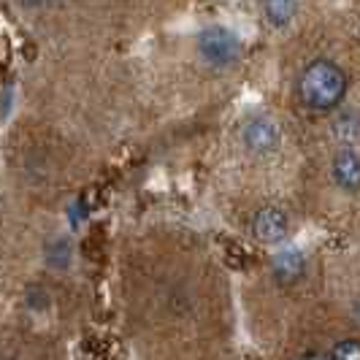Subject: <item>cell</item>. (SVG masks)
Returning <instances> with one entry per match:
<instances>
[{"label": "cell", "mask_w": 360, "mask_h": 360, "mask_svg": "<svg viewBox=\"0 0 360 360\" xmlns=\"http://www.w3.org/2000/svg\"><path fill=\"white\" fill-rule=\"evenodd\" d=\"M344 92H347V76L330 60H314L311 65H307V71L301 73L298 95H301L304 106H309L311 111L336 108L342 103Z\"/></svg>", "instance_id": "1"}, {"label": "cell", "mask_w": 360, "mask_h": 360, "mask_svg": "<svg viewBox=\"0 0 360 360\" xmlns=\"http://www.w3.org/2000/svg\"><path fill=\"white\" fill-rule=\"evenodd\" d=\"M198 52L209 65H214V68H231V65L238 63V57H241V41L228 27L212 25V27L200 30Z\"/></svg>", "instance_id": "2"}, {"label": "cell", "mask_w": 360, "mask_h": 360, "mask_svg": "<svg viewBox=\"0 0 360 360\" xmlns=\"http://www.w3.org/2000/svg\"><path fill=\"white\" fill-rule=\"evenodd\" d=\"M252 233L255 238H260V241H266V244H276V241H282L285 233H288V217L285 212H279V209H260L252 219Z\"/></svg>", "instance_id": "3"}, {"label": "cell", "mask_w": 360, "mask_h": 360, "mask_svg": "<svg viewBox=\"0 0 360 360\" xmlns=\"http://www.w3.org/2000/svg\"><path fill=\"white\" fill-rule=\"evenodd\" d=\"M241 139H244L247 149H252V152H271L279 141V130L269 117H255L244 125Z\"/></svg>", "instance_id": "4"}, {"label": "cell", "mask_w": 360, "mask_h": 360, "mask_svg": "<svg viewBox=\"0 0 360 360\" xmlns=\"http://www.w3.org/2000/svg\"><path fill=\"white\" fill-rule=\"evenodd\" d=\"M304 269H307V260L298 250H282V252L274 255L271 260V274L279 285H292L304 276Z\"/></svg>", "instance_id": "5"}, {"label": "cell", "mask_w": 360, "mask_h": 360, "mask_svg": "<svg viewBox=\"0 0 360 360\" xmlns=\"http://www.w3.org/2000/svg\"><path fill=\"white\" fill-rule=\"evenodd\" d=\"M333 181L347 190V193H358L360 190V158L352 149H342L333 158Z\"/></svg>", "instance_id": "6"}, {"label": "cell", "mask_w": 360, "mask_h": 360, "mask_svg": "<svg viewBox=\"0 0 360 360\" xmlns=\"http://www.w3.org/2000/svg\"><path fill=\"white\" fill-rule=\"evenodd\" d=\"M263 14L274 27H285L295 17V0H263Z\"/></svg>", "instance_id": "7"}, {"label": "cell", "mask_w": 360, "mask_h": 360, "mask_svg": "<svg viewBox=\"0 0 360 360\" xmlns=\"http://www.w3.org/2000/svg\"><path fill=\"white\" fill-rule=\"evenodd\" d=\"M330 360H360V342L358 339H342L333 344Z\"/></svg>", "instance_id": "8"}, {"label": "cell", "mask_w": 360, "mask_h": 360, "mask_svg": "<svg viewBox=\"0 0 360 360\" xmlns=\"http://www.w3.org/2000/svg\"><path fill=\"white\" fill-rule=\"evenodd\" d=\"M301 360H330V355H323V352H307Z\"/></svg>", "instance_id": "9"}, {"label": "cell", "mask_w": 360, "mask_h": 360, "mask_svg": "<svg viewBox=\"0 0 360 360\" xmlns=\"http://www.w3.org/2000/svg\"><path fill=\"white\" fill-rule=\"evenodd\" d=\"M27 6H38V3H46V0H25Z\"/></svg>", "instance_id": "10"}, {"label": "cell", "mask_w": 360, "mask_h": 360, "mask_svg": "<svg viewBox=\"0 0 360 360\" xmlns=\"http://www.w3.org/2000/svg\"><path fill=\"white\" fill-rule=\"evenodd\" d=\"M355 309H358V311H355V314H358V317H360V304H358V307H355Z\"/></svg>", "instance_id": "11"}]
</instances>
